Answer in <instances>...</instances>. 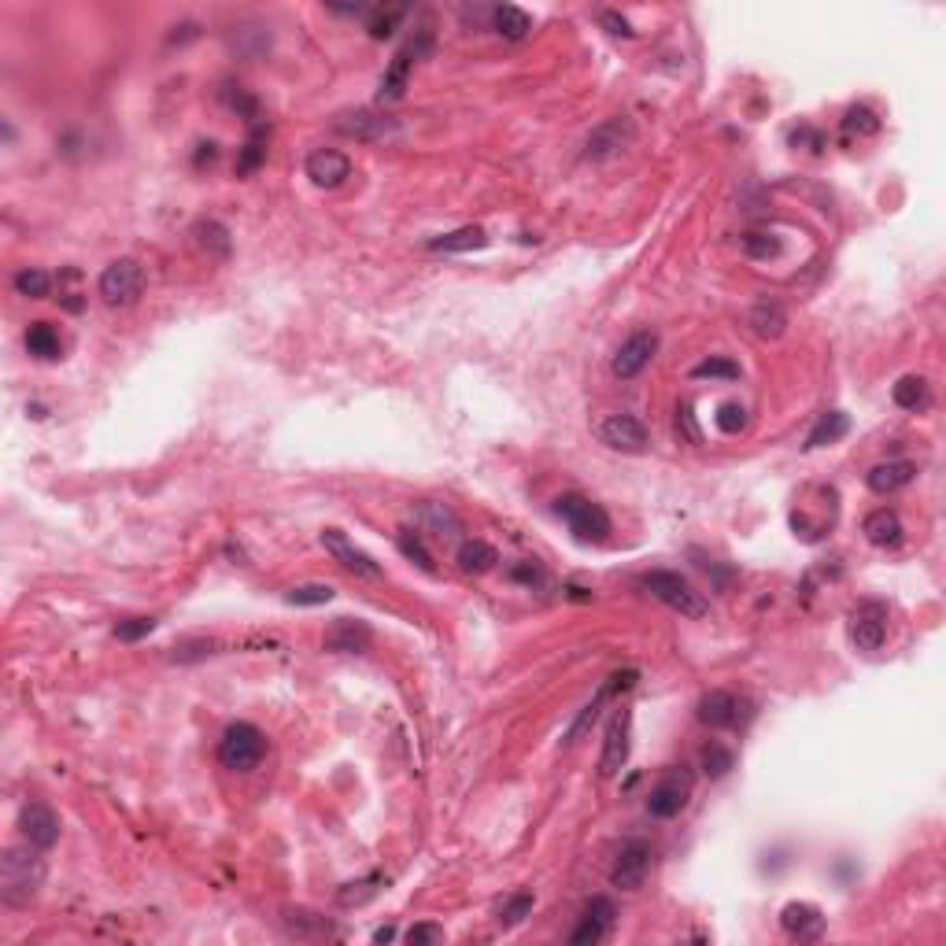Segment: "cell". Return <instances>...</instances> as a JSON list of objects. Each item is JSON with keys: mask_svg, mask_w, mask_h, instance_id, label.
I'll return each instance as SVG.
<instances>
[{"mask_svg": "<svg viewBox=\"0 0 946 946\" xmlns=\"http://www.w3.org/2000/svg\"><path fill=\"white\" fill-rule=\"evenodd\" d=\"M45 858H41V847L34 843H19V847H8L4 858H0V898L4 906L12 910H23L37 898L41 884H45Z\"/></svg>", "mask_w": 946, "mask_h": 946, "instance_id": "obj_1", "label": "cell"}, {"mask_svg": "<svg viewBox=\"0 0 946 946\" xmlns=\"http://www.w3.org/2000/svg\"><path fill=\"white\" fill-rule=\"evenodd\" d=\"M640 584L647 588V592L655 595L662 607H669L673 614H680V618L688 621H703L706 614H710V603L703 599V592L695 588L688 577H680L677 570H651L643 573Z\"/></svg>", "mask_w": 946, "mask_h": 946, "instance_id": "obj_2", "label": "cell"}, {"mask_svg": "<svg viewBox=\"0 0 946 946\" xmlns=\"http://www.w3.org/2000/svg\"><path fill=\"white\" fill-rule=\"evenodd\" d=\"M267 732L252 721H233L219 740V762L230 773H252L255 765L267 758Z\"/></svg>", "mask_w": 946, "mask_h": 946, "instance_id": "obj_3", "label": "cell"}, {"mask_svg": "<svg viewBox=\"0 0 946 946\" xmlns=\"http://www.w3.org/2000/svg\"><path fill=\"white\" fill-rule=\"evenodd\" d=\"M429 52H433V26L425 23V26H418V30L411 34V41H407V45H403V49L392 56L389 71L381 74V85H377V100H381V104H396V100L407 93V82H411L414 63L425 60Z\"/></svg>", "mask_w": 946, "mask_h": 946, "instance_id": "obj_4", "label": "cell"}, {"mask_svg": "<svg viewBox=\"0 0 946 946\" xmlns=\"http://www.w3.org/2000/svg\"><path fill=\"white\" fill-rule=\"evenodd\" d=\"M555 514L570 525V533L577 540H588V544H603L610 536V514L599 503H592L581 492H566V496L555 499Z\"/></svg>", "mask_w": 946, "mask_h": 946, "instance_id": "obj_5", "label": "cell"}, {"mask_svg": "<svg viewBox=\"0 0 946 946\" xmlns=\"http://www.w3.org/2000/svg\"><path fill=\"white\" fill-rule=\"evenodd\" d=\"M97 292L108 307H134L141 300V292H145V267L137 259H130V255L115 259V263L100 270Z\"/></svg>", "mask_w": 946, "mask_h": 946, "instance_id": "obj_6", "label": "cell"}, {"mask_svg": "<svg viewBox=\"0 0 946 946\" xmlns=\"http://www.w3.org/2000/svg\"><path fill=\"white\" fill-rule=\"evenodd\" d=\"M692 788H695L692 769H688V765H673L666 777L651 788V795H647V813L658 817V821H673V817L684 813V806L692 799Z\"/></svg>", "mask_w": 946, "mask_h": 946, "instance_id": "obj_7", "label": "cell"}, {"mask_svg": "<svg viewBox=\"0 0 946 946\" xmlns=\"http://www.w3.org/2000/svg\"><path fill=\"white\" fill-rule=\"evenodd\" d=\"M754 717V703L751 699H743V695L736 692H706L703 699H699V721H703L706 728H743L747 721Z\"/></svg>", "mask_w": 946, "mask_h": 946, "instance_id": "obj_8", "label": "cell"}, {"mask_svg": "<svg viewBox=\"0 0 946 946\" xmlns=\"http://www.w3.org/2000/svg\"><path fill=\"white\" fill-rule=\"evenodd\" d=\"M595 437L603 440L610 451H621V455H643L647 444H651V433L640 418L632 414H607L603 422L595 425Z\"/></svg>", "mask_w": 946, "mask_h": 946, "instance_id": "obj_9", "label": "cell"}, {"mask_svg": "<svg viewBox=\"0 0 946 946\" xmlns=\"http://www.w3.org/2000/svg\"><path fill=\"white\" fill-rule=\"evenodd\" d=\"M632 751V710L618 706L607 725V740H603V754H599V777H618Z\"/></svg>", "mask_w": 946, "mask_h": 946, "instance_id": "obj_10", "label": "cell"}, {"mask_svg": "<svg viewBox=\"0 0 946 946\" xmlns=\"http://www.w3.org/2000/svg\"><path fill=\"white\" fill-rule=\"evenodd\" d=\"M651 843H643V839H629L625 847L618 850V858H614V869H610V884L618 887V891H640L643 884H647V876H651Z\"/></svg>", "mask_w": 946, "mask_h": 946, "instance_id": "obj_11", "label": "cell"}, {"mask_svg": "<svg viewBox=\"0 0 946 946\" xmlns=\"http://www.w3.org/2000/svg\"><path fill=\"white\" fill-rule=\"evenodd\" d=\"M887 640V607L880 599H865L850 614V643L858 651H880Z\"/></svg>", "mask_w": 946, "mask_h": 946, "instance_id": "obj_12", "label": "cell"}, {"mask_svg": "<svg viewBox=\"0 0 946 946\" xmlns=\"http://www.w3.org/2000/svg\"><path fill=\"white\" fill-rule=\"evenodd\" d=\"M655 355H658V333L655 329H640V333H632V337L618 348L610 370H614L618 381H632V377H640L643 370L651 366Z\"/></svg>", "mask_w": 946, "mask_h": 946, "instance_id": "obj_13", "label": "cell"}, {"mask_svg": "<svg viewBox=\"0 0 946 946\" xmlns=\"http://www.w3.org/2000/svg\"><path fill=\"white\" fill-rule=\"evenodd\" d=\"M333 126H337L344 137H355V141H389V137L400 134V119L381 115V111H370V108L337 115V122H333Z\"/></svg>", "mask_w": 946, "mask_h": 946, "instance_id": "obj_14", "label": "cell"}, {"mask_svg": "<svg viewBox=\"0 0 946 946\" xmlns=\"http://www.w3.org/2000/svg\"><path fill=\"white\" fill-rule=\"evenodd\" d=\"M632 684H636V669H625V673H614V677H607V684L599 688V692L592 695V703L584 706L581 714H577V721L570 725V732H566V747H573V743H581V736L588 732V728L599 721V714H603V706H607V699H614L618 692H629Z\"/></svg>", "mask_w": 946, "mask_h": 946, "instance_id": "obj_15", "label": "cell"}, {"mask_svg": "<svg viewBox=\"0 0 946 946\" xmlns=\"http://www.w3.org/2000/svg\"><path fill=\"white\" fill-rule=\"evenodd\" d=\"M318 540H322V547H326V555L333 558L337 566H344L348 573H355V577H381V566L366 555L363 547H355L348 536L340 533V529H322Z\"/></svg>", "mask_w": 946, "mask_h": 946, "instance_id": "obj_16", "label": "cell"}, {"mask_svg": "<svg viewBox=\"0 0 946 946\" xmlns=\"http://www.w3.org/2000/svg\"><path fill=\"white\" fill-rule=\"evenodd\" d=\"M614 917H618V910H614V902L603 895H595L588 906H584L581 921H577V928L570 932V943L573 946H595L603 943L610 935V928H614Z\"/></svg>", "mask_w": 946, "mask_h": 946, "instance_id": "obj_17", "label": "cell"}, {"mask_svg": "<svg viewBox=\"0 0 946 946\" xmlns=\"http://www.w3.org/2000/svg\"><path fill=\"white\" fill-rule=\"evenodd\" d=\"M632 137H636V130H632V119H625V115L599 122L592 134H588V141H584V156L595 159V163L618 156L621 148L632 145Z\"/></svg>", "mask_w": 946, "mask_h": 946, "instance_id": "obj_18", "label": "cell"}, {"mask_svg": "<svg viewBox=\"0 0 946 946\" xmlns=\"http://www.w3.org/2000/svg\"><path fill=\"white\" fill-rule=\"evenodd\" d=\"M19 832H23L26 843L49 850L60 839V817L45 802H26L23 810H19Z\"/></svg>", "mask_w": 946, "mask_h": 946, "instance_id": "obj_19", "label": "cell"}, {"mask_svg": "<svg viewBox=\"0 0 946 946\" xmlns=\"http://www.w3.org/2000/svg\"><path fill=\"white\" fill-rule=\"evenodd\" d=\"M304 170L318 189H340V185L352 178V159L344 156L340 148H315V152L307 156Z\"/></svg>", "mask_w": 946, "mask_h": 946, "instance_id": "obj_20", "label": "cell"}, {"mask_svg": "<svg viewBox=\"0 0 946 946\" xmlns=\"http://www.w3.org/2000/svg\"><path fill=\"white\" fill-rule=\"evenodd\" d=\"M374 643V629L359 618H337L326 629V651L333 655H363Z\"/></svg>", "mask_w": 946, "mask_h": 946, "instance_id": "obj_21", "label": "cell"}, {"mask_svg": "<svg viewBox=\"0 0 946 946\" xmlns=\"http://www.w3.org/2000/svg\"><path fill=\"white\" fill-rule=\"evenodd\" d=\"M780 928L784 935L799 939V943H810V939H821L825 935V913L817 910L813 902H788L780 910Z\"/></svg>", "mask_w": 946, "mask_h": 946, "instance_id": "obj_22", "label": "cell"}, {"mask_svg": "<svg viewBox=\"0 0 946 946\" xmlns=\"http://www.w3.org/2000/svg\"><path fill=\"white\" fill-rule=\"evenodd\" d=\"M913 477H917V466L906 459H895V462H880V466H873V470L865 473V485L873 488L876 496H891V492L910 485Z\"/></svg>", "mask_w": 946, "mask_h": 946, "instance_id": "obj_23", "label": "cell"}, {"mask_svg": "<svg viewBox=\"0 0 946 946\" xmlns=\"http://www.w3.org/2000/svg\"><path fill=\"white\" fill-rule=\"evenodd\" d=\"M485 244H488V233L481 230V226H459V230H451V233L429 237L425 248H429V252H444V255H462V252H481Z\"/></svg>", "mask_w": 946, "mask_h": 946, "instance_id": "obj_24", "label": "cell"}, {"mask_svg": "<svg viewBox=\"0 0 946 946\" xmlns=\"http://www.w3.org/2000/svg\"><path fill=\"white\" fill-rule=\"evenodd\" d=\"M862 533H865V540H869L873 547H898V544H902V533H906V529H902V518H898L895 510L880 507L862 522Z\"/></svg>", "mask_w": 946, "mask_h": 946, "instance_id": "obj_25", "label": "cell"}, {"mask_svg": "<svg viewBox=\"0 0 946 946\" xmlns=\"http://www.w3.org/2000/svg\"><path fill=\"white\" fill-rule=\"evenodd\" d=\"M891 400H895V407H902V411L921 414L932 407V385H928V377H921V374H906L895 381Z\"/></svg>", "mask_w": 946, "mask_h": 946, "instance_id": "obj_26", "label": "cell"}, {"mask_svg": "<svg viewBox=\"0 0 946 946\" xmlns=\"http://www.w3.org/2000/svg\"><path fill=\"white\" fill-rule=\"evenodd\" d=\"M492 30L499 37H507V41H525L529 30H533V19L518 4H496L492 8Z\"/></svg>", "mask_w": 946, "mask_h": 946, "instance_id": "obj_27", "label": "cell"}, {"mask_svg": "<svg viewBox=\"0 0 946 946\" xmlns=\"http://www.w3.org/2000/svg\"><path fill=\"white\" fill-rule=\"evenodd\" d=\"M747 326H751L754 337L777 340V337H784L788 315H784V307H780V304H769V300H762V304H754V307H751V315H747Z\"/></svg>", "mask_w": 946, "mask_h": 946, "instance_id": "obj_28", "label": "cell"}, {"mask_svg": "<svg viewBox=\"0 0 946 946\" xmlns=\"http://www.w3.org/2000/svg\"><path fill=\"white\" fill-rule=\"evenodd\" d=\"M850 433V418L843 411H825L821 418H817V425L810 429V437H806V451H817V448H828V444H836V440H843Z\"/></svg>", "mask_w": 946, "mask_h": 946, "instance_id": "obj_29", "label": "cell"}, {"mask_svg": "<svg viewBox=\"0 0 946 946\" xmlns=\"http://www.w3.org/2000/svg\"><path fill=\"white\" fill-rule=\"evenodd\" d=\"M499 562V551L492 544H485V540H466V544L459 547V570L462 573H473V577H481V573H492Z\"/></svg>", "mask_w": 946, "mask_h": 946, "instance_id": "obj_30", "label": "cell"}, {"mask_svg": "<svg viewBox=\"0 0 946 946\" xmlns=\"http://www.w3.org/2000/svg\"><path fill=\"white\" fill-rule=\"evenodd\" d=\"M193 237H196V244H200V248L211 255V259H226V255H230V248H233L230 230H226L219 219H200L193 226Z\"/></svg>", "mask_w": 946, "mask_h": 946, "instance_id": "obj_31", "label": "cell"}, {"mask_svg": "<svg viewBox=\"0 0 946 946\" xmlns=\"http://www.w3.org/2000/svg\"><path fill=\"white\" fill-rule=\"evenodd\" d=\"M26 352L34 355V359H45V363L60 359V355H63L60 333H56L49 322H34V326L26 329Z\"/></svg>", "mask_w": 946, "mask_h": 946, "instance_id": "obj_32", "label": "cell"}, {"mask_svg": "<svg viewBox=\"0 0 946 946\" xmlns=\"http://www.w3.org/2000/svg\"><path fill=\"white\" fill-rule=\"evenodd\" d=\"M880 134V115H876L869 104H854V108H847V115H843V137L847 141H862V137H873Z\"/></svg>", "mask_w": 946, "mask_h": 946, "instance_id": "obj_33", "label": "cell"}, {"mask_svg": "<svg viewBox=\"0 0 946 946\" xmlns=\"http://www.w3.org/2000/svg\"><path fill=\"white\" fill-rule=\"evenodd\" d=\"M267 163V130L263 126H255L252 137L244 141V148L237 152V174L241 178H248V174H255V170Z\"/></svg>", "mask_w": 946, "mask_h": 946, "instance_id": "obj_34", "label": "cell"}, {"mask_svg": "<svg viewBox=\"0 0 946 946\" xmlns=\"http://www.w3.org/2000/svg\"><path fill=\"white\" fill-rule=\"evenodd\" d=\"M219 651V643L211 640V636H189V640L174 643V651H170V662H178V666H189V662H204V658H211Z\"/></svg>", "mask_w": 946, "mask_h": 946, "instance_id": "obj_35", "label": "cell"}, {"mask_svg": "<svg viewBox=\"0 0 946 946\" xmlns=\"http://www.w3.org/2000/svg\"><path fill=\"white\" fill-rule=\"evenodd\" d=\"M536 906V895L533 891H514L510 898H503V906L496 910V921L503 924V928H514V924H522L529 913H533Z\"/></svg>", "mask_w": 946, "mask_h": 946, "instance_id": "obj_36", "label": "cell"}, {"mask_svg": "<svg viewBox=\"0 0 946 946\" xmlns=\"http://www.w3.org/2000/svg\"><path fill=\"white\" fill-rule=\"evenodd\" d=\"M740 363L736 359H728V355H710V359H703V363L692 366V377L695 381H703V377H710V381H740Z\"/></svg>", "mask_w": 946, "mask_h": 946, "instance_id": "obj_37", "label": "cell"}, {"mask_svg": "<svg viewBox=\"0 0 946 946\" xmlns=\"http://www.w3.org/2000/svg\"><path fill=\"white\" fill-rule=\"evenodd\" d=\"M381 884H385V876L381 873L366 876V880H355V884H344L337 891V902L340 906H363V902H370V898L381 891Z\"/></svg>", "mask_w": 946, "mask_h": 946, "instance_id": "obj_38", "label": "cell"}, {"mask_svg": "<svg viewBox=\"0 0 946 946\" xmlns=\"http://www.w3.org/2000/svg\"><path fill=\"white\" fill-rule=\"evenodd\" d=\"M333 595L337 592L329 584H296V588L285 592V603L289 607H326Z\"/></svg>", "mask_w": 946, "mask_h": 946, "instance_id": "obj_39", "label": "cell"}, {"mask_svg": "<svg viewBox=\"0 0 946 946\" xmlns=\"http://www.w3.org/2000/svg\"><path fill=\"white\" fill-rule=\"evenodd\" d=\"M49 289H52V278L45 274V270L26 267V270H19V274H15V292H19V296H26V300H45V296H49Z\"/></svg>", "mask_w": 946, "mask_h": 946, "instance_id": "obj_40", "label": "cell"}, {"mask_svg": "<svg viewBox=\"0 0 946 946\" xmlns=\"http://www.w3.org/2000/svg\"><path fill=\"white\" fill-rule=\"evenodd\" d=\"M396 547L403 551V558L418 562V566H422L425 573H437V562H433L429 547L422 544V536L414 533V529H400V536H396Z\"/></svg>", "mask_w": 946, "mask_h": 946, "instance_id": "obj_41", "label": "cell"}, {"mask_svg": "<svg viewBox=\"0 0 946 946\" xmlns=\"http://www.w3.org/2000/svg\"><path fill=\"white\" fill-rule=\"evenodd\" d=\"M747 407H743L740 400H725L721 407H717V414H714V425L721 429V433H728V437H736V433H743L747 429Z\"/></svg>", "mask_w": 946, "mask_h": 946, "instance_id": "obj_42", "label": "cell"}, {"mask_svg": "<svg viewBox=\"0 0 946 946\" xmlns=\"http://www.w3.org/2000/svg\"><path fill=\"white\" fill-rule=\"evenodd\" d=\"M403 15H407V8H374V12H370V23H366V30H370V37H374V41H385V37L396 34V26H400Z\"/></svg>", "mask_w": 946, "mask_h": 946, "instance_id": "obj_43", "label": "cell"}, {"mask_svg": "<svg viewBox=\"0 0 946 946\" xmlns=\"http://www.w3.org/2000/svg\"><path fill=\"white\" fill-rule=\"evenodd\" d=\"M422 518L433 525L440 536H451V533H459V529H462L459 514H455L451 507H444V503H422Z\"/></svg>", "mask_w": 946, "mask_h": 946, "instance_id": "obj_44", "label": "cell"}, {"mask_svg": "<svg viewBox=\"0 0 946 946\" xmlns=\"http://www.w3.org/2000/svg\"><path fill=\"white\" fill-rule=\"evenodd\" d=\"M743 252L751 255V259H773V255H780V237L777 233L751 230L743 237Z\"/></svg>", "mask_w": 946, "mask_h": 946, "instance_id": "obj_45", "label": "cell"}, {"mask_svg": "<svg viewBox=\"0 0 946 946\" xmlns=\"http://www.w3.org/2000/svg\"><path fill=\"white\" fill-rule=\"evenodd\" d=\"M732 765H736V754L728 751V747H717V743H714V747H706V751H703V773H706V777L721 780L728 769H732Z\"/></svg>", "mask_w": 946, "mask_h": 946, "instance_id": "obj_46", "label": "cell"}, {"mask_svg": "<svg viewBox=\"0 0 946 946\" xmlns=\"http://www.w3.org/2000/svg\"><path fill=\"white\" fill-rule=\"evenodd\" d=\"M156 625H159L156 618H126V621H119V625H115V640L137 643V640H145V636H152V632H156Z\"/></svg>", "mask_w": 946, "mask_h": 946, "instance_id": "obj_47", "label": "cell"}, {"mask_svg": "<svg viewBox=\"0 0 946 946\" xmlns=\"http://www.w3.org/2000/svg\"><path fill=\"white\" fill-rule=\"evenodd\" d=\"M448 935H444V928L440 924H433V921H422V924H414L411 932H407V943L411 946H433V943H444Z\"/></svg>", "mask_w": 946, "mask_h": 946, "instance_id": "obj_48", "label": "cell"}, {"mask_svg": "<svg viewBox=\"0 0 946 946\" xmlns=\"http://www.w3.org/2000/svg\"><path fill=\"white\" fill-rule=\"evenodd\" d=\"M677 429L684 433V440L688 444H699V425H695V414H692V403H680L677 407Z\"/></svg>", "mask_w": 946, "mask_h": 946, "instance_id": "obj_49", "label": "cell"}, {"mask_svg": "<svg viewBox=\"0 0 946 946\" xmlns=\"http://www.w3.org/2000/svg\"><path fill=\"white\" fill-rule=\"evenodd\" d=\"M599 23L607 26L614 37H636V30H632L629 19H625V15H618V12H610V8H607V12H599Z\"/></svg>", "mask_w": 946, "mask_h": 946, "instance_id": "obj_50", "label": "cell"}, {"mask_svg": "<svg viewBox=\"0 0 946 946\" xmlns=\"http://www.w3.org/2000/svg\"><path fill=\"white\" fill-rule=\"evenodd\" d=\"M510 577H514V581H522V584H529V588H533V584H544V570H540V566H533V562L514 566V570H510Z\"/></svg>", "mask_w": 946, "mask_h": 946, "instance_id": "obj_51", "label": "cell"}, {"mask_svg": "<svg viewBox=\"0 0 946 946\" xmlns=\"http://www.w3.org/2000/svg\"><path fill=\"white\" fill-rule=\"evenodd\" d=\"M389 939H396V928H377L374 932V943H389Z\"/></svg>", "mask_w": 946, "mask_h": 946, "instance_id": "obj_52", "label": "cell"}]
</instances>
